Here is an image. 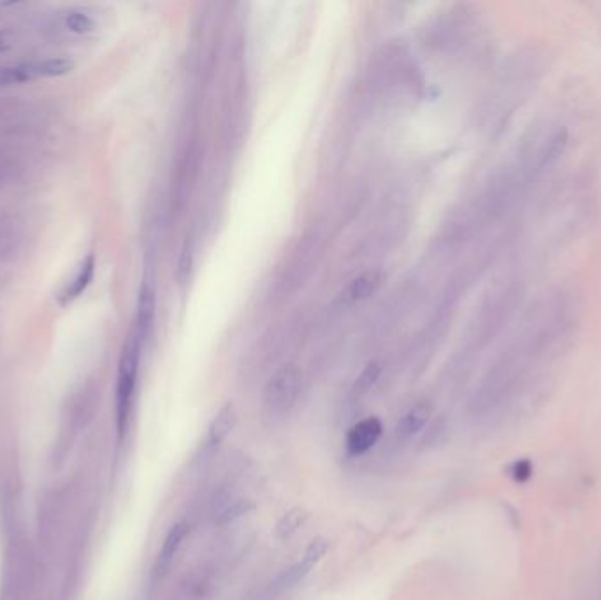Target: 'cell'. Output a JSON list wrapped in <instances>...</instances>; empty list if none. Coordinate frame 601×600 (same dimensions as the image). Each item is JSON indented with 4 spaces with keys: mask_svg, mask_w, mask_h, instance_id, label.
Returning a JSON list of instances; mask_svg holds the SVG:
<instances>
[{
    "mask_svg": "<svg viewBox=\"0 0 601 600\" xmlns=\"http://www.w3.org/2000/svg\"><path fill=\"white\" fill-rule=\"evenodd\" d=\"M380 374H381V367H380L378 361L368 363L366 369L361 372V376L357 377V380L354 384V393L357 396L366 394L375 385L376 380L380 378Z\"/></svg>",
    "mask_w": 601,
    "mask_h": 600,
    "instance_id": "14",
    "label": "cell"
},
{
    "mask_svg": "<svg viewBox=\"0 0 601 600\" xmlns=\"http://www.w3.org/2000/svg\"><path fill=\"white\" fill-rule=\"evenodd\" d=\"M236 423V412H234V405L227 403L224 405L219 414L213 418V421L210 423L208 428V437H206V444L210 450H217L227 437L232 432Z\"/></svg>",
    "mask_w": 601,
    "mask_h": 600,
    "instance_id": "9",
    "label": "cell"
},
{
    "mask_svg": "<svg viewBox=\"0 0 601 600\" xmlns=\"http://www.w3.org/2000/svg\"><path fill=\"white\" fill-rule=\"evenodd\" d=\"M75 69V62L68 59H46L41 62H28L16 68L0 69V85L23 83L36 77H59L69 75Z\"/></svg>",
    "mask_w": 601,
    "mask_h": 600,
    "instance_id": "3",
    "label": "cell"
},
{
    "mask_svg": "<svg viewBox=\"0 0 601 600\" xmlns=\"http://www.w3.org/2000/svg\"><path fill=\"white\" fill-rule=\"evenodd\" d=\"M304 518H306V515H304L302 511H300V509H294V511H291L289 515H285V516L278 522V525H276V533H278V537H280V539L291 537V535L302 525Z\"/></svg>",
    "mask_w": 601,
    "mask_h": 600,
    "instance_id": "16",
    "label": "cell"
},
{
    "mask_svg": "<svg viewBox=\"0 0 601 600\" xmlns=\"http://www.w3.org/2000/svg\"><path fill=\"white\" fill-rule=\"evenodd\" d=\"M327 549H329V540H327L325 537H317V539H313V540L308 544V547L304 549L302 558H300V562H298L294 567H291V569L282 576V580H280L278 585H282V588H289V587H292V585H298L300 581H302V580L309 574V571L324 558V555L327 553Z\"/></svg>",
    "mask_w": 601,
    "mask_h": 600,
    "instance_id": "5",
    "label": "cell"
},
{
    "mask_svg": "<svg viewBox=\"0 0 601 600\" xmlns=\"http://www.w3.org/2000/svg\"><path fill=\"white\" fill-rule=\"evenodd\" d=\"M381 284V275L378 272H366L361 273L359 277H356L349 288L345 289V293L341 295V300L345 303H359V301L368 300L372 298L376 293V289Z\"/></svg>",
    "mask_w": 601,
    "mask_h": 600,
    "instance_id": "8",
    "label": "cell"
},
{
    "mask_svg": "<svg viewBox=\"0 0 601 600\" xmlns=\"http://www.w3.org/2000/svg\"><path fill=\"white\" fill-rule=\"evenodd\" d=\"M252 509H253L252 500H248V499H234V500H230L228 504H226L220 511H217V515H215V523H217V525L232 523V522H236L237 518L248 515Z\"/></svg>",
    "mask_w": 601,
    "mask_h": 600,
    "instance_id": "12",
    "label": "cell"
},
{
    "mask_svg": "<svg viewBox=\"0 0 601 600\" xmlns=\"http://www.w3.org/2000/svg\"><path fill=\"white\" fill-rule=\"evenodd\" d=\"M381 434H383V425L378 418H366V419L356 423L349 430L347 441H345L349 454H352V456L366 454L368 450L375 448Z\"/></svg>",
    "mask_w": 601,
    "mask_h": 600,
    "instance_id": "4",
    "label": "cell"
},
{
    "mask_svg": "<svg viewBox=\"0 0 601 600\" xmlns=\"http://www.w3.org/2000/svg\"><path fill=\"white\" fill-rule=\"evenodd\" d=\"M140 354H141V340L134 333L129 336L124 345L120 365H118V380H116V430L118 437L124 439L129 428L132 400L140 372Z\"/></svg>",
    "mask_w": 601,
    "mask_h": 600,
    "instance_id": "1",
    "label": "cell"
},
{
    "mask_svg": "<svg viewBox=\"0 0 601 600\" xmlns=\"http://www.w3.org/2000/svg\"><path fill=\"white\" fill-rule=\"evenodd\" d=\"M433 414V407L429 401L422 400V401H417L415 405H412L405 414L403 418L399 419L397 423V437L401 441H410L413 439L417 434H421V430L428 425L429 418Z\"/></svg>",
    "mask_w": 601,
    "mask_h": 600,
    "instance_id": "7",
    "label": "cell"
},
{
    "mask_svg": "<svg viewBox=\"0 0 601 600\" xmlns=\"http://www.w3.org/2000/svg\"><path fill=\"white\" fill-rule=\"evenodd\" d=\"M510 475L517 481V482H525L527 477L531 475V463L527 459H519L510 466Z\"/></svg>",
    "mask_w": 601,
    "mask_h": 600,
    "instance_id": "18",
    "label": "cell"
},
{
    "mask_svg": "<svg viewBox=\"0 0 601 600\" xmlns=\"http://www.w3.org/2000/svg\"><path fill=\"white\" fill-rule=\"evenodd\" d=\"M566 142H568V136H566L565 129H559L556 134H552L549 138L545 149L540 153V169L549 167L550 164H554L559 158V155L565 151Z\"/></svg>",
    "mask_w": 601,
    "mask_h": 600,
    "instance_id": "13",
    "label": "cell"
},
{
    "mask_svg": "<svg viewBox=\"0 0 601 600\" xmlns=\"http://www.w3.org/2000/svg\"><path fill=\"white\" fill-rule=\"evenodd\" d=\"M7 46V37H5V32H0V52H4Z\"/></svg>",
    "mask_w": 601,
    "mask_h": 600,
    "instance_id": "19",
    "label": "cell"
},
{
    "mask_svg": "<svg viewBox=\"0 0 601 600\" xmlns=\"http://www.w3.org/2000/svg\"><path fill=\"white\" fill-rule=\"evenodd\" d=\"M93 273H95V257H93V254H88L86 259L81 263L75 280L69 284V288L62 295L60 303L68 304V303L75 301L76 298H79L84 293V289L90 286V282L93 280Z\"/></svg>",
    "mask_w": 601,
    "mask_h": 600,
    "instance_id": "10",
    "label": "cell"
},
{
    "mask_svg": "<svg viewBox=\"0 0 601 600\" xmlns=\"http://www.w3.org/2000/svg\"><path fill=\"white\" fill-rule=\"evenodd\" d=\"M302 376L296 365H284L278 369L264 387V407L271 416H285L300 393Z\"/></svg>",
    "mask_w": 601,
    "mask_h": 600,
    "instance_id": "2",
    "label": "cell"
},
{
    "mask_svg": "<svg viewBox=\"0 0 601 600\" xmlns=\"http://www.w3.org/2000/svg\"><path fill=\"white\" fill-rule=\"evenodd\" d=\"M66 27L75 34H88L95 28L93 20L83 11H71L66 16Z\"/></svg>",
    "mask_w": 601,
    "mask_h": 600,
    "instance_id": "15",
    "label": "cell"
},
{
    "mask_svg": "<svg viewBox=\"0 0 601 600\" xmlns=\"http://www.w3.org/2000/svg\"><path fill=\"white\" fill-rule=\"evenodd\" d=\"M188 533V525L187 523H176V525L171 526L164 542H162V547L158 551V556H156V562H155V567H153V574L155 578H162L172 565L185 537Z\"/></svg>",
    "mask_w": 601,
    "mask_h": 600,
    "instance_id": "6",
    "label": "cell"
},
{
    "mask_svg": "<svg viewBox=\"0 0 601 600\" xmlns=\"http://www.w3.org/2000/svg\"><path fill=\"white\" fill-rule=\"evenodd\" d=\"M153 315H155V293L148 284H145L141 288L138 301V328H136V335L141 342L147 338L150 331Z\"/></svg>",
    "mask_w": 601,
    "mask_h": 600,
    "instance_id": "11",
    "label": "cell"
},
{
    "mask_svg": "<svg viewBox=\"0 0 601 600\" xmlns=\"http://www.w3.org/2000/svg\"><path fill=\"white\" fill-rule=\"evenodd\" d=\"M190 266H192V248L188 247V243L185 245L183 252H181V259H180V270H178V279L183 284L185 279L190 273Z\"/></svg>",
    "mask_w": 601,
    "mask_h": 600,
    "instance_id": "17",
    "label": "cell"
}]
</instances>
